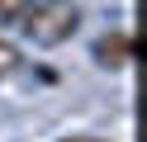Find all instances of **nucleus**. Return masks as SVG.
<instances>
[{"instance_id":"f257e3e1","label":"nucleus","mask_w":147,"mask_h":142,"mask_svg":"<svg viewBox=\"0 0 147 142\" xmlns=\"http://www.w3.org/2000/svg\"><path fill=\"white\" fill-rule=\"evenodd\" d=\"M19 28H24L38 47H62V43L81 28V5H76V0H29Z\"/></svg>"},{"instance_id":"f03ea898","label":"nucleus","mask_w":147,"mask_h":142,"mask_svg":"<svg viewBox=\"0 0 147 142\" xmlns=\"http://www.w3.org/2000/svg\"><path fill=\"white\" fill-rule=\"evenodd\" d=\"M95 62L105 66V71H128V66H133V33H128V28H109L95 43Z\"/></svg>"},{"instance_id":"7ed1b4c3","label":"nucleus","mask_w":147,"mask_h":142,"mask_svg":"<svg viewBox=\"0 0 147 142\" xmlns=\"http://www.w3.org/2000/svg\"><path fill=\"white\" fill-rule=\"evenodd\" d=\"M24 66V52H19V43H10V38H0V81H10L14 71Z\"/></svg>"},{"instance_id":"20e7f679","label":"nucleus","mask_w":147,"mask_h":142,"mask_svg":"<svg viewBox=\"0 0 147 142\" xmlns=\"http://www.w3.org/2000/svg\"><path fill=\"white\" fill-rule=\"evenodd\" d=\"M24 9H29V0H0V24H19Z\"/></svg>"},{"instance_id":"39448f33","label":"nucleus","mask_w":147,"mask_h":142,"mask_svg":"<svg viewBox=\"0 0 147 142\" xmlns=\"http://www.w3.org/2000/svg\"><path fill=\"white\" fill-rule=\"evenodd\" d=\"M62 142H105V137H62Z\"/></svg>"}]
</instances>
